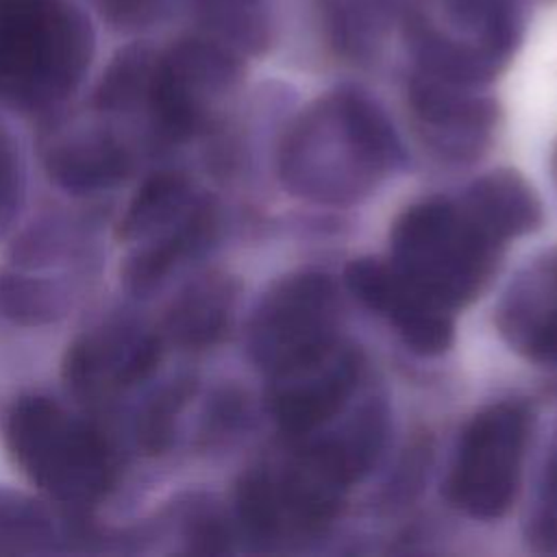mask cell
<instances>
[{
  "label": "cell",
  "instance_id": "19",
  "mask_svg": "<svg viewBox=\"0 0 557 557\" xmlns=\"http://www.w3.org/2000/svg\"><path fill=\"white\" fill-rule=\"evenodd\" d=\"M448 22L479 41L505 65L524 35L527 4L522 0H442Z\"/></svg>",
  "mask_w": 557,
  "mask_h": 557
},
{
  "label": "cell",
  "instance_id": "21",
  "mask_svg": "<svg viewBox=\"0 0 557 557\" xmlns=\"http://www.w3.org/2000/svg\"><path fill=\"white\" fill-rule=\"evenodd\" d=\"M200 33L239 54H261L272 39L263 0H187Z\"/></svg>",
  "mask_w": 557,
  "mask_h": 557
},
{
  "label": "cell",
  "instance_id": "28",
  "mask_svg": "<svg viewBox=\"0 0 557 557\" xmlns=\"http://www.w3.org/2000/svg\"><path fill=\"white\" fill-rule=\"evenodd\" d=\"M24 200V161L13 133L0 122V235Z\"/></svg>",
  "mask_w": 557,
  "mask_h": 557
},
{
  "label": "cell",
  "instance_id": "27",
  "mask_svg": "<svg viewBox=\"0 0 557 557\" xmlns=\"http://www.w3.org/2000/svg\"><path fill=\"white\" fill-rule=\"evenodd\" d=\"M329 28L344 54L366 57L381 37L383 11L372 0H333Z\"/></svg>",
  "mask_w": 557,
  "mask_h": 557
},
{
  "label": "cell",
  "instance_id": "6",
  "mask_svg": "<svg viewBox=\"0 0 557 557\" xmlns=\"http://www.w3.org/2000/svg\"><path fill=\"white\" fill-rule=\"evenodd\" d=\"M337 292L329 276L300 272L278 281L257 305L248 324V350L268 374L298 368L333 350Z\"/></svg>",
  "mask_w": 557,
  "mask_h": 557
},
{
  "label": "cell",
  "instance_id": "9",
  "mask_svg": "<svg viewBox=\"0 0 557 557\" xmlns=\"http://www.w3.org/2000/svg\"><path fill=\"white\" fill-rule=\"evenodd\" d=\"M344 281L368 309L385 315L418 355H440L453 344L450 309L411 283L389 259H355Z\"/></svg>",
  "mask_w": 557,
  "mask_h": 557
},
{
  "label": "cell",
  "instance_id": "13",
  "mask_svg": "<svg viewBox=\"0 0 557 557\" xmlns=\"http://www.w3.org/2000/svg\"><path fill=\"white\" fill-rule=\"evenodd\" d=\"M131 146L109 128H85L70 133L44 154L50 181L67 194L89 196L115 189L135 172Z\"/></svg>",
  "mask_w": 557,
  "mask_h": 557
},
{
  "label": "cell",
  "instance_id": "16",
  "mask_svg": "<svg viewBox=\"0 0 557 557\" xmlns=\"http://www.w3.org/2000/svg\"><path fill=\"white\" fill-rule=\"evenodd\" d=\"M470 220L496 244L531 233L542 222V205L531 185L513 170L476 178L459 200Z\"/></svg>",
  "mask_w": 557,
  "mask_h": 557
},
{
  "label": "cell",
  "instance_id": "7",
  "mask_svg": "<svg viewBox=\"0 0 557 557\" xmlns=\"http://www.w3.org/2000/svg\"><path fill=\"white\" fill-rule=\"evenodd\" d=\"M529 440V413L518 403L490 405L466 426L448 474L450 503L474 520H496L511 507Z\"/></svg>",
  "mask_w": 557,
  "mask_h": 557
},
{
  "label": "cell",
  "instance_id": "8",
  "mask_svg": "<svg viewBox=\"0 0 557 557\" xmlns=\"http://www.w3.org/2000/svg\"><path fill=\"white\" fill-rule=\"evenodd\" d=\"M161 331L131 318H111L81 333L67 346L61 376L67 389L100 400L148 381L163 357Z\"/></svg>",
  "mask_w": 557,
  "mask_h": 557
},
{
  "label": "cell",
  "instance_id": "30",
  "mask_svg": "<svg viewBox=\"0 0 557 557\" xmlns=\"http://www.w3.org/2000/svg\"><path fill=\"white\" fill-rule=\"evenodd\" d=\"M553 170H555V178H557V148H555V157H553Z\"/></svg>",
  "mask_w": 557,
  "mask_h": 557
},
{
  "label": "cell",
  "instance_id": "5",
  "mask_svg": "<svg viewBox=\"0 0 557 557\" xmlns=\"http://www.w3.org/2000/svg\"><path fill=\"white\" fill-rule=\"evenodd\" d=\"M244 81V54L198 33L157 54L146 113L157 137L187 141L207 126L213 109Z\"/></svg>",
  "mask_w": 557,
  "mask_h": 557
},
{
  "label": "cell",
  "instance_id": "31",
  "mask_svg": "<svg viewBox=\"0 0 557 557\" xmlns=\"http://www.w3.org/2000/svg\"><path fill=\"white\" fill-rule=\"evenodd\" d=\"M522 2L529 7V4H535V2H548V0H522Z\"/></svg>",
  "mask_w": 557,
  "mask_h": 557
},
{
  "label": "cell",
  "instance_id": "4",
  "mask_svg": "<svg viewBox=\"0 0 557 557\" xmlns=\"http://www.w3.org/2000/svg\"><path fill=\"white\" fill-rule=\"evenodd\" d=\"M500 244L490 239L459 202L422 200L394 222L389 261L450 311L474 300L490 283Z\"/></svg>",
  "mask_w": 557,
  "mask_h": 557
},
{
  "label": "cell",
  "instance_id": "12",
  "mask_svg": "<svg viewBox=\"0 0 557 557\" xmlns=\"http://www.w3.org/2000/svg\"><path fill=\"white\" fill-rule=\"evenodd\" d=\"M496 326L522 357L557 366V248L533 259L507 285Z\"/></svg>",
  "mask_w": 557,
  "mask_h": 557
},
{
  "label": "cell",
  "instance_id": "22",
  "mask_svg": "<svg viewBox=\"0 0 557 557\" xmlns=\"http://www.w3.org/2000/svg\"><path fill=\"white\" fill-rule=\"evenodd\" d=\"M159 50L148 41H133L120 48L94 91V109L107 115H126L144 109Z\"/></svg>",
  "mask_w": 557,
  "mask_h": 557
},
{
  "label": "cell",
  "instance_id": "18",
  "mask_svg": "<svg viewBox=\"0 0 557 557\" xmlns=\"http://www.w3.org/2000/svg\"><path fill=\"white\" fill-rule=\"evenodd\" d=\"M194 200L191 181L183 172H154L133 194L115 235L126 244L146 242L176 224Z\"/></svg>",
  "mask_w": 557,
  "mask_h": 557
},
{
  "label": "cell",
  "instance_id": "23",
  "mask_svg": "<svg viewBox=\"0 0 557 557\" xmlns=\"http://www.w3.org/2000/svg\"><path fill=\"white\" fill-rule=\"evenodd\" d=\"M61 542L57 520L41 500L0 485V555L57 553Z\"/></svg>",
  "mask_w": 557,
  "mask_h": 557
},
{
  "label": "cell",
  "instance_id": "29",
  "mask_svg": "<svg viewBox=\"0 0 557 557\" xmlns=\"http://www.w3.org/2000/svg\"><path fill=\"white\" fill-rule=\"evenodd\" d=\"M91 9L115 30L148 28L159 17L161 0H87Z\"/></svg>",
  "mask_w": 557,
  "mask_h": 557
},
{
  "label": "cell",
  "instance_id": "3",
  "mask_svg": "<svg viewBox=\"0 0 557 557\" xmlns=\"http://www.w3.org/2000/svg\"><path fill=\"white\" fill-rule=\"evenodd\" d=\"M4 442L15 466L59 505H98L117 481V455L89 420L44 394L20 396L4 422Z\"/></svg>",
  "mask_w": 557,
  "mask_h": 557
},
{
  "label": "cell",
  "instance_id": "17",
  "mask_svg": "<svg viewBox=\"0 0 557 557\" xmlns=\"http://www.w3.org/2000/svg\"><path fill=\"white\" fill-rule=\"evenodd\" d=\"M237 285L222 272H209L185 285L163 315V339L181 348H207L226 333Z\"/></svg>",
  "mask_w": 557,
  "mask_h": 557
},
{
  "label": "cell",
  "instance_id": "10",
  "mask_svg": "<svg viewBox=\"0 0 557 557\" xmlns=\"http://www.w3.org/2000/svg\"><path fill=\"white\" fill-rule=\"evenodd\" d=\"M416 72L407 98L418 133L426 146L450 161H472L492 141L498 104L476 91Z\"/></svg>",
  "mask_w": 557,
  "mask_h": 557
},
{
  "label": "cell",
  "instance_id": "24",
  "mask_svg": "<svg viewBox=\"0 0 557 557\" xmlns=\"http://www.w3.org/2000/svg\"><path fill=\"white\" fill-rule=\"evenodd\" d=\"M157 529L172 531L181 550L196 555H222L231 550L233 529L220 505L207 494H185L176 498L157 522Z\"/></svg>",
  "mask_w": 557,
  "mask_h": 557
},
{
  "label": "cell",
  "instance_id": "26",
  "mask_svg": "<svg viewBox=\"0 0 557 557\" xmlns=\"http://www.w3.org/2000/svg\"><path fill=\"white\" fill-rule=\"evenodd\" d=\"M87 244L83 224L52 218L28 228L11 248L13 265L41 270L76 259Z\"/></svg>",
  "mask_w": 557,
  "mask_h": 557
},
{
  "label": "cell",
  "instance_id": "11",
  "mask_svg": "<svg viewBox=\"0 0 557 557\" xmlns=\"http://www.w3.org/2000/svg\"><path fill=\"white\" fill-rule=\"evenodd\" d=\"M268 379L270 413L285 433L298 437L324 426L344 409L359 379V361L339 342L320 359Z\"/></svg>",
  "mask_w": 557,
  "mask_h": 557
},
{
  "label": "cell",
  "instance_id": "2",
  "mask_svg": "<svg viewBox=\"0 0 557 557\" xmlns=\"http://www.w3.org/2000/svg\"><path fill=\"white\" fill-rule=\"evenodd\" d=\"M96 54L89 15L72 0H0V102L44 111L65 102Z\"/></svg>",
  "mask_w": 557,
  "mask_h": 557
},
{
  "label": "cell",
  "instance_id": "15",
  "mask_svg": "<svg viewBox=\"0 0 557 557\" xmlns=\"http://www.w3.org/2000/svg\"><path fill=\"white\" fill-rule=\"evenodd\" d=\"M405 39L418 72L455 85L481 87L494 81L505 67L479 41L440 30L418 13L405 20Z\"/></svg>",
  "mask_w": 557,
  "mask_h": 557
},
{
  "label": "cell",
  "instance_id": "25",
  "mask_svg": "<svg viewBox=\"0 0 557 557\" xmlns=\"http://www.w3.org/2000/svg\"><path fill=\"white\" fill-rule=\"evenodd\" d=\"M194 379L176 376L157 387L139 407L135 416V440L146 455L165 453L176 433L178 416L194 396Z\"/></svg>",
  "mask_w": 557,
  "mask_h": 557
},
{
  "label": "cell",
  "instance_id": "1",
  "mask_svg": "<svg viewBox=\"0 0 557 557\" xmlns=\"http://www.w3.org/2000/svg\"><path fill=\"white\" fill-rule=\"evenodd\" d=\"M400 141L383 109L357 87H339L302 111L283 137L285 187L320 205H352L398 165Z\"/></svg>",
  "mask_w": 557,
  "mask_h": 557
},
{
  "label": "cell",
  "instance_id": "14",
  "mask_svg": "<svg viewBox=\"0 0 557 557\" xmlns=\"http://www.w3.org/2000/svg\"><path fill=\"white\" fill-rule=\"evenodd\" d=\"M218 233V211L213 200L196 198L189 211L163 233L135 244L122 263L124 287L148 298L183 263L202 255Z\"/></svg>",
  "mask_w": 557,
  "mask_h": 557
},
{
  "label": "cell",
  "instance_id": "20",
  "mask_svg": "<svg viewBox=\"0 0 557 557\" xmlns=\"http://www.w3.org/2000/svg\"><path fill=\"white\" fill-rule=\"evenodd\" d=\"M70 289L30 268L11 265L0 270V318L15 326H46L70 311Z\"/></svg>",
  "mask_w": 557,
  "mask_h": 557
}]
</instances>
